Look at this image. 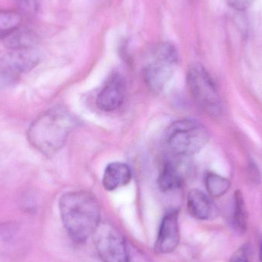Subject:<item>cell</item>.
I'll return each mask as SVG.
<instances>
[{
	"mask_svg": "<svg viewBox=\"0 0 262 262\" xmlns=\"http://www.w3.org/2000/svg\"><path fill=\"white\" fill-rule=\"evenodd\" d=\"M205 185L209 195L213 197L225 195L230 188V183L227 179L214 172L206 174Z\"/></svg>",
	"mask_w": 262,
	"mask_h": 262,
	"instance_id": "cell-15",
	"label": "cell"
},
{
	"mask_svg": "<svg viewBox=\"0 0 262 262\" xmlns=\"http://www.w3.org/2000/svg\"><path fill=\"white\" fill-rule=\"evenodd\" d=\"M248 215L244 197L240 191L237 190L234 196V209L232 223L237 232L244 233L247 229Z\"/></svg>",
	"mask_w": 262,
	"mask_h": 262,
	"instance_id": "cell-13",
	"label": "cell"
},
{
	"mask_svg": "<svg viewBox=\"0 0 262 262\" xmlns=\"http://www.w3.org/2000/svg\"><path fill=\"white\" fill-rule=\"evenodd\" d=\"M178 64V53L173 45L160 43L152 50L143 69V78L154 92L164 89L172 78Z\"/></svg>",
	"mask_w": 262,
	"mask_h": 262,
	"instance_id": "cell-5",
	"label": "cell"
},
{
	"mask_svg": "<svg viewBox=\"0 0 262 262\" xmlns=\"http://www.w3.org/2000/svg\"><path fill=\"white\" fill-rule=\"evenodd\" d=\"M39 54L33 48L13 49L0 59V80L14 82L21 74L29 72L38 64Z\"/></svg>",
	"mask_w": 262,
	"mask_h": 262,
	"instance_id": "cell-7",
	"label": "cell"
},
{
	"mask_svg": "<svg viewBox=\"0 0 262 262\" xmlns=\"http://www.w3.org/2000/svg\"><path fill=\"white\" fill-rule=\"evenodd\" d=\"M132 172L128 165L115 162L107 165L103 176V186L106 190L113 191L130 183Z\"/></svg>",
	"mask_w": 262,
	"mask_h": 262,
	"instance_id": "cell-10",
	"label": "cell"
},
{
	"mask_svg": "<svg viewBox=\"0 0 262 262\" xmlns=\"http://www.w3.org/2000/svg\"><path fill=\"white\" fill-rule=\"evenodd\" d=\"M127 262H154L144 252L127 243Z\"/></svg>",
	"mask_w": 262,
	"mask_h": 262,
	"instance_id": "cell-16",
	"label": "cell"
},
{
	"mask_svg": "<svg viewBox=\"0 0 262 262\" xmlns=\"http://www.w3.org/2000/svg\"><path fill=\"white\" fill-rule=\"evenodd\" d=\"M125 94L126 82L124 77L118 73L113 74L98 93L97 106L103 112H114L124 102Z\"/></svg>",
	"mask_w": 262,
	"mask_h": 262,
	"instance_id": "cell-9",
	"label": "cell"
},
{
	"mask_svg": "<svg viewBox=\"0 0 262 262\" xmlns=\"http://www.w3.org/2000/svg\"><path fill=\"white\" fill-rule=\"evenodd\" d=\"M94 235L101 262H127V243L116 228L101 224Z\"/></svg>",
	"mask_w": 262,
	"mask_h": 262,
	"instance_id": "cell-6",
	"label": "cell"
},
{
	"mask_svg": "<svg viewBox=\"0 0 262 262\" xmlns=\"http://www.w3.org/2000/svg\"><path fill=\"white\" fill-rule=\"evenodd\" d=\"M180 241L178 212L170 211L162 220L156 240L155 252L160 255L172 253L178 247Z\"/></svg>",
	"mask_w": 262,
	"mask_h": 262,
	"instance_id": "cell-8",
	"label": "cell"
},
{
	"mask_svg": "<svg viewBox=\"0 0 262 262\" xmlns=\"http://www.w3.org/2000/svg\"><path fill=\"white\" fill-rule=\"evenodd\" d=\"M187 208L189 213L199 220H208L213 216L215 207L211 199L202 191L193 189L187 197Z\"/></svg>",
	"mask_w": 262,
	"mask_h": 262,
	"instance_id": "cell-11",
	"label": "cell"
},
{
	"mask_svg": "<svg viewBox=\"0 0 262 262\" xmlns=\"http://www.w3.org/2000/svg\"><path fill=\"white\" fill-rule=\"evenodd\" d=\"M75 126L67 110L54 107L38 115L29 126L27 138L30 144L45 156H53L66 144Z\"/></svg>",
	"mask_w": 262,
	"mask_h": 262,
	"instance_id": "cell-2",
	"label": "cell"
},
{
	"mask_svg": "<svg viewBox=\"0 0 262 262\" xmlns=\"http://www.w3.org/2000/svg\"><path fill=\"white\" fill-rule=\"evenodd\" d=\"M230 262H252L249 246H244L238 249L232 255Z\"/></svg>",
	"mask_w": 262,
	"mask_h": 262,
	"instance_id": "cell-17",
	"label": "cell"
},
{
	"mask_svg": "<svg viewBox=\"0 0 262 262\" xmlns=\"http://www.w3.org/2000/svg\"><path fill=\"white\" fill-rule=\"evenodd\" d=\"M259 256H260V260H261V261L262 262V242L261 243V246H260Z\"/></svg>",
	"mask_w": 262,
	"mask_h": 262,
	"instance_id": "cell-19",
	"label": "cell"
},
{
	"mask_svg": "<svg viewBox=\"0 0 262 262\" xmlns=\"http://www.w3.org/2000/svg\"><path fill=\"white\" fill-rule=\"evenodd\" d=\"M186 82L192 99L199 107L209 116L222 113L221 98L209 72L200 64H193L186 74Z\"/></svg>",
	"mask_w": 262,
	"mask_h": 262,
	"instance_id": "cell-4",
	"label": "cell"
},
{
	"mask_svg": "<svg viewBox=\"0 0 262 262\" xmlns=\"http://www.w3.org/2000/svg\"><path fill=\"white\" fill-rule=\"evenodd\" d=\"M21 16L14 11L0 10V39L8 38L19 29Z\"/></svg>",
	"mask_w": 262,
	"mask_h": 262,
	"instance_id": "cell-14",
	"label": "cell"
},
{
	"mask_svg": "<svg viewBox=\"0 0 262 262\" xmlns=\"http://www.w3.org/2000/svg\"><path fill=\"white\" fill-rule=\"evenodd\" d=\"M232 9L238 11H244L250 7L255 0H226Z\"/></svg>",
	"mask_w": 262,
	"mask_h": 262,
	"instance_id": "cell-18",
	"label": "cell"
},
{
	"mask_svg": "<svg viewBox=\"0 0 262 262\" xmlns=\"http://www.w3.org/2000/svg\"><path fill=\"white\" fill-rule=\"evenodd\" d=\"M209 139V131L195 120L176 121L166 132V143L169 149L181 157L196 154L206 146Z\"/></svg>",
	"mask_w": 262,
	"mask_h": 262,
	"instance_id": "cell-3",
	"label": "cell"
},
{
	"mask_svg": "<svg viewBox=\"0 0 262 262\" xmlns=\"http://www.w3.org/2000/svg\"><path fill=\"white\" fill-rule=\"evenodd\" d=\"M183 175L177 163L169 161L165 164L159 175L157 184L163 192H170L181 187Z\"/></svg>",
	"mask_w": 262,
	"mask_h": 262,
	"instance_id": "cell-12",
	"label": "cell"
},
{
	"mask_svg": "<svg viewBox=\"0 0 262 262\" xmlns=\"http://www.w3.org/2000/svg\"><path fill=\"white\" fill-rule=\"evenodd\" d=\"M59 211L64 229L75 243L87 241L101 225V207L90 192L76 191L64 194L59 200Z\"/></svg>",
	"mask_w": 262,
	"mask_h": 262,
	"instance_id": "cell-1",
	"label": "cell"
}]
</instances>
